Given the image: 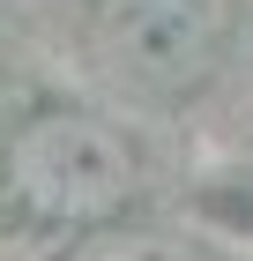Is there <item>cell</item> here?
<instances>
[{
    "label": "cell",
    "mask_w": 253,
    "mask_h": 261,
    "mask_svg": "<svg viewBox=\"0 0 253 261\" xmlns=\"http://www.w3.org/2000/svg\"><path fill=\"white\" fill-rule=\"evenodd\" d=\"M231 38V0H97L90 8V60L104 67L112 90L149 105L194 97L201 82H216Z\"/></svg>",
    "instance_id": "6da1fadb"
},
{
    "label": "cell",
    "mask_w": 253,
    "mask_h": 261,
    "mask_svg": "<svg viewBox=\"0 0 253 261\" xmlns=\"http://www.w3.org/2000/svg\"><path fill=\"white\" fill-rule=\"evenodd\" d=\"M8 187L45 224H112L142 187V157L112 120L38 112L8 149Z\"/></svg>",
    "instance_id": "7a4b0ae2"
},
{
    "label": "cell",
    "mask_w": 253,
    "mask_h": 261,
    "mask_svg": "<svg viewBox=\"0 0 253 261\" xmlns=\"http://www.w3.org/2000/svg\"><path fill=\"white\" fill-rule=\"evenodd\" d=\"M67 261H216V254L194 246V239H179V231H97Z\"/></svg>",
    "instance_id": "3957f363"
}]
</instances>
